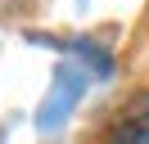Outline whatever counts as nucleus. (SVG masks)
Wrapping results in <instances>:
<instances>
[{
	"label": "nucleus",
	"mask_w": 149,
	"mask_h": 144,
	"mask_svg": "<svg viewBox=\"0 0 149 144\" xmlns=\"http://www.w3.org/2000/svg\"><path fill=\"white\" fill-rule=\"evenodd\" d=\"M104 144H149V126H136V122H122L109 131Z\"/></svg>",
	"instance_id": "nucleus-1"
}]
</instances>
